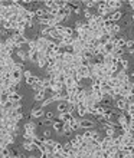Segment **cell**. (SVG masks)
<instances>
[{"label":"cell","instance_id":"obj_1","mask_svg":"<svg viewBox=\"0 0 134 158\" xmlns=\"http://www.w3.org/2000/svg\"><path fill=\"white\" fill-rule=\"evenodd\" d=\"M12 37H13V40H14L16 47H22V45L29 43V39H27L25 35H16V33H13V35H12Z\"/></svg>","mask_w":134,"mask_h":158},{"label":"cell","instance_id":"obj_2","mask_svg":"<svg viewBox=\"0 0 134 158\" xmlns=\"http://www.w3.org/2000/svg\"><path fill=\"white\" fill-rule=\"evenodd\" d=\"M27 58L32 60V62H39V59H40V53H39V50L35 47V49H29V52H27Z\"/></svg>","mask_w":134,"mask_h":158},{"label":"cell","instance_id":"obj_3","mask_svg":"<svg viewBox=\"0 0 134 158\" xmlns=\"http://www.w3.org/2000/svg\"><path fill=\"white\" fill-rule=\"evenodd\" d=\"M77 75H78L81 79H85V78H91L90 69H88V68H84V66H79V68L77 69Z\"/></svg>","mask_w":134,"mask_h":158},{"label":"cell","instance_id":"obj_4","mask_svg":"<svg viewBox=\"0 0 134 158\" xmlns=\"http://www.w3.org/2000/svg\"><path fill=\"white\" fill-rule=\"evenodd\" d=\"M75 112H77V118H79V117H84V115L88 112V109H87V106L84 105V102H79V104L77 105V108H75Z\"/></svg>","mask_w":134,"mask_h":158},{"label":"cell","instance_id":"obj_5","mask_svg":"<svg viewBox=\"0 0 134 158\" xmlns=\"http://www.w3.org/2000/svg\"><path fill=\"white\" fill-rule=\"evenodd\" d=\"M64 88H65V86H64L62 82H59V81H51V88H49V91L58 92V91H61V89H64Z\"/></svg>","mask_w":134,"mask_h":158},{"label":"cell","instance_id":"obj_6","mask_svg":"<svg viewBox=\"0 0 134 158\" xmlns=\"http://www.w3.org/2000/svg\"><path fill=\"white\" fill-rule=\"evenodd\" d=\"M121 1L120 0H111V1H107V7H108V10H118L120 7H121Z\"/></svg>","mask_w":134,"mask_h":158},{"label":"cell","instance_id":"obj_7","mask_svg":"<svg viewBox=\"0 0 134 158\" xmlns=\"http://www.w3.org/2000/svg\"><path fill=\"white\" fill-rule=\"evenodd\" d=\"M94 122L90 121V119H79V128H84V130H92L94 128Z\"/></svg>","mask_w":134,"mask_h":158},{"label":"cell","instance_id":"obj_8","mask_svg":"<svg viewBox=\"0 0 134 158\" xmlns=\"http://www.w3.org/2000/svg\"><path fill=\"white\" fill-rule=\"evenodd\" d=\"M114 76H116V78H117L121 83H123V82H129V81L131 79V76H129L126 71H120V72H118V75H114Z\"/></svg>","mask_w":134,"mask_h":158},{"label":"cell","instance_id":"obj_9","mask_svg":"<svg viewBox=\"0 0 134 158\" xmlns=\"http://www.w3.org/2000/svg\"><path fill=\"white\" fill-rule=\"evenodd\" d=\"M53 128L56 132H64V128H65V122L61 121V119H53Z\"/></svg>","mask_w":134,"mask_h":158},{"label":"cell","instance_id":"obj_10","mask_svg":"<svg viewBox=\"0 0 134 158\" xmlns=\"http://www.w3.org/2000/svg\"><path fill=\"white\" fill-rule=\"evenodd\" d=\"M22 72L23 71H19V69H13L12 71V79H13V82L17 85L19 82H20V79H22Z\"/></svg>","mask_w":134,"mask_h":158},{"label":"cell","instance_id":"obj_11","mask_svg":"<svg viewBox=\"0 0 134 158\" xmlns=\"http://www.w3.org/2000/svg\"><path fill=\"white\" fill-rule=\"evenodd\" d=\"M59 119L64 121L65 124H69V122L74 119V117H72L71 112H61V114H59Z\"/></svg>","mask_w":134,"mask_h":158},{"label":"cell","instance_id":"obj_12","mask_svg":"<svg viewBox=\"0 0 134 158\" xmlns=\"http://www.w3.org/2000/svg\"><path fill=\"white\" fill-rule=\"evenodd\" d=\"M103 49H104V55H111L113 50L116 49V45L111 42H107L105 45H103Z\"/></svg>","mask_w":134,"mask_h":158},{"label":"cell","instance_id":"obj_13","mask_svg":"<svg viewBox=\"0 0 134 158\" xmlns=\"http://www.w3.org/2000/svg\"><path fill=\"white\" fill-rule=\"evenodd\" d=\"M74 39H72V36H69V37H62L61 40H59V46H72L74 45Z\"/></svg>","mask_w":134,"mask_h":158},{"label":"cell","instance_id":"obj_14","mask_svg":"<svg viewBox=\"0 0 134 158\" xmlns=\"http://www.w3.org/2000/svg\"><path fill=\"white\" fill-rule=\"evenodd\" d=\"M116 105H117V108L120 109V111H126V108H127V101H126V98H120V99H117L116 101Z\"/></svg>","mask_w":134,"mask_h":158},{"label":"cell","instance_id":"obj_15","mask_svg":"<svg viewBox=\"0 0 134 158\" xmlns=\"http://www.w3.org/2000/svg\"><path fill=\"white\" fill-rule=\"evenodd\" d=\"M111 56H114V58H123L124 56V47H116L114 50H113V53H111Z\"/></svg>","mask_w":134,"mask_h":158},{"label":"cell","instance_id":"obj_16","mask_svg":"<svg viewBox=\"0 0 134 158\" xmlns=\"http://www.w3.org/2000/svg\"><path fill=\"white\" fill-rule=\"evenodd\" d=\"M64 86H65L66 89L77 86V85H75V81H74V78H71V76H66V79H65V82H64Z\"/></svg>","mask_w":134,"mask_h":158},{"label":"cell","instance_id":"obj_17","mask_svg":"<svg viewBox=\"0 0 134 158\" xmlns=\"http://www.w3.org/2000/svg\"><path fill=\"white\" fill-rule=\"evenodd\" d=\"M121 17H123V13L118 12V10H117V12H113V13L110 14V19H111V22H114V23H116L117 20H120Z\"/></svg>","mask_w":134,"mask_h":158},{"label":"cell","instance_id":"obj_18","mask_svg":"<svg viewBox=\"0 0 134 158\" xmlns=\"http://www.w3.org/2000/svg\"><path fill=\"white\" fill-rule=\"evenodd\" d=\"M7 96V99L9 101H13V102H20L22 101V96L16 92V94H9V95H6Z\"/></svg>","mask_w":134,"mask_h":158},{"label":"cell","instance_id":"obj_19","mask_svg":"<svg viewBox=\"0 0 134 158\" xmlns=\"http://www.w3.org/2000/svg\"><path fill=\"white\" fill-rule=\"evenodd\" d=\"M58 112H68V102L66 101H61V104H58Z\"/></svg>","mask_w":134,"mask_h":158},{"label":"cell","instance_id":"obj_20","mask_svg":"<svg viewBox=\"0 0 134 158\" xmlns=\"http://www.w3.org/2000/svg\"><path fill=\"white\" fill-rule=\"evenodd\" d=\"M43 114H45V111H43L42 108H39V109H33V111L30 112V118H40Z\"/></svg>","mask_w":134,"mask_h":158},{"label":"cell","instance_id":"obj_21","mask_svg":"<svg viewBox=\"0 0 134 158\" xmlns=\"http://www.w3.org/2000/svg\"><path fill=\"white\" fill-rule=\"evenodd\" d=\"M23 148H25L26 151H35V150H38V147H36L33 142H30V141H25Z\"/></svg>","mask_w":134,"mask_h":158},{"label":"cell","instance_id":"obj_22","mask_svg":"<svg viewBox=\"0 0 134 158\" xmlns=\"http://www.w3.org/2000/svg\"><path fill=\"white\" fill-rule=\"evenodd\" d=\"M45 92H46V89L38 91L36 95H35V101H43V99H45Z\"/></svg>","mask_w":134,"mask_h":158},{"label":"cell","instance_id":"obj_23","mask_svg":"<svg viewBox=\"0 0 134 158\" xmlns=\"http://www.w3.org/2000/svg\"><path fill=\"white\" fill-rule=\"evenodd\" d=\"M38 65H39V68H42V69H46V68H48V59H46L45 56H40V59H39Z\"/></svg>","mask_w":134,"mask_h":158},{"label":"cell","instance_id":"obj_24","mask_svg":"<svg viewBox=\"0 0 134 158\" xmlns=\"http://www.w3.org/2000/svg\"><path fill=\"white\" fill-rule=\"evenodd\" d=\"M35 130H36V125H35L33 122H27V124L25 125V131H26V132H35Z\"/></svg>","mask_w":134,"mask_h":158},{"label":"cell","instance_id":"obj_25","mask_svg":"<svg viewBox=\"0 0 134 158\" xmlns=\"http://www.w3.org/2000/svg\"><path fill=\"white\" fill-rule=\"evenodd\" d=\"M10 155H13V151L10 148H7V147L1 148V157L6 158V157H10Z\"/></svg>","mask_w":134,"mask_h":158},{"label":"cell","instance_id":"obj_26","mask_svg":"<svg viewBox=\"0 0 134 158\" xmlns=\"http://www.w3.org/2000/svg\"><path fill=\"white\" fill-rule=\"evenodd\" d=\"M45 6L48 7V10L58 9V7H56V1H51V0H46V1H45Z\"/></svg>","mask_w":134,"mask_h":158},{"label":"cell","instance_id":"obj_27","mask_svg":"<svg viewBox=\"0 0 134 158\" xmlns=\"http://www.w3.org/2000/svg\"><path fill=\"white\" fill-rule=\"evenodd\" d=\"M17 56H19V59H20L22 62H23V60H26V59H29V58H27V53H26V52H23L22 49H19V50H17Z\"/></svg>","mask_w":134,"mask_h":158},{"label":"cell","instance_id":"obj_28","mask_svg":"<svg viewBox=\"0 0 134 158\" xmlns=\"http://www.w3.org/2000/svg\"><path fill=\"white\" fill-rule=\"evenodd\" d=\"M124 45H126V39L124 37H118L116 40V47H124Z\"/></svg>","mask_w":134,"mask_h":158},{"label":"cell","instance_id":"obj_29","mask_svg":"<svg viewBox=\"0 0 134 158\" xmlns=\"http://www.w3.org/2000/svg\"><path fill=\"white\" fill-rule=\"evenodd\" d=\"M53 150H55V153H58V154H59V157H61V153H62V150H64V145H61V144L55 142V145H53Z\"/></svg>","mask_w":134,"mask_h":158},{"label":"cell","instance_id":"obj_30","mask_svg":"<svg viewBox=\"0 0 134 158\" xmlns=\"http://www.w3.org/2000/svg\"><path fill=\"white\" fill-rule=\"evenodd\" d=\"M79 65H81V66H84V68H88V66L91 65V62H90L88 59H85V58L82 56V58H81V62H79Z\"/></svg>","mask_w":134,"mask_h":158},{"label":"cell","instance_id":"obj_31","mask_svg":"<svg viewBox=\"0 0 134 158\" xmlns=\"http://www.w3.org/2000/svg\"><path fill=\"white\" fill-rule=\"evenodd\" d=\"M71 144H72L74 148H78V150H79V147H81V144H79V141L77 140V137H74V138L71 140Z\"/></svg>","mask_w":134,"mask_h":158},{"label":"cell","instance_id":"obj_32","mask_svg":"<svg viewBox=\"0 0 134 158\" xmlns=\"http://www.w3.org/2000/svg\"><path fill=\"white\" fill-rule=\"evenodd\" d=\"M84 4L87 6V9H90V10H91V7H92V6H95V4H98V1L91 0V1H84Z\"/></svg>","mask_w":134,"mask_h":158},{"label":"cell","instance_id":"obj_33","mask_svg":"<svg viewBox=\"0 0 134 158\" xmlns=\"http://www.w3.org/2000/svg\"><path fill=\"white\" fill-rule=\"evenodd\" d=\"M9 94H16V83H13L12 86H9V88H7L6 95H9Z\"/></svg>","mask_w":134,"mask_h":158},{"label":"cell","instance_id":"obj_34","mask_svg":"<svg viewBox=\"0 0 134 158\" xmlns=\"http://www.w3.org/2000/svg\"><path fill=\"white\" fill-rule=\"evenodd\" d=\"M116 132H117V131H116L114 128H105V134H107V137H113Z\"/></svg>","mask_w":134,"mask_h":158},{"label":"cell","instance_id":"obj_35","mask_svg":"<svg viewBox=\"0 0 134 158\" xmlns=\"http://www.w3.org/2000/svg\"><path fill=\"white\" fill-rule=\"evenodd\" d=\"M84 13H85V19H87V22H88V20H91V17L94 16V14L91 13V10H90V9H85V12H84Z\"/></svg>","mask_w":134,"mask_h":158},{"label":"cell","instance_id":"obj_36","mask_svg":"<svg viewBox=\"0 0 134 158\" xmlns=\"http://www.w3.org/2000/svg\"><path fill=\"white\" fill-rule=\"evenodd\" d=\"M52 102H53V98H52V96H51L49 99H43V102H42V106L45 108V106H48V105H51Z\"/></svg>","mask_w":134,"mask_h":158},{"label":"cell","instance_id":"obj_37","mask_svg":"<svg viewBox=\"0 0 134 158\" xmlns=\"http://www.w3.org/2000/svg\"><path fill=\"white\" fill-rule=\"evenodd\" d=\"M71 132H72V130H71L69 124H65V128H64V132H62V134H65V135H69Z\"/></svg>","mask_w":134,"mask_h":158},{"label":"cell","instance_id":"obj_38","mask_svg":"<svg viewBox=\"0 0 134 158\" xmlns=\"http://www.w3.org/2000/svg\"><path fill=\"white\" fill-rule=\"evenodd\" d=\"M45 117H46V119H49V121H53V119H55V118H53V112H46Z\"/></svg>","mask_w":134,"mask_h":158},{"label":"cell","instance_id":"obj_39","mask_svg":"<svg viewBox=\"0 0 134 158\" xmlns=\"http://www.w3.org/2000/svg\"><path fill=\"white\" fill-rule=\"evenodd\" d=\"M133 45H134V42H133V40H127L124 46H126V47H129V49H131V47H133Z\"/></svg>","mask_w":134,"mask_h":158},{"label":"cell","instance_id":"obj_40","mask_svg":"<svg viewBox=\"0 0 134 158\" xmlns=\"http://www.w3.org/2000/svg\"><path fill=\"white\" fill-rule=\"evenodd\" d=\"M23 75H25V78H26V79H27V78H30V76H33L30 71H25V72H23Z\"/></svg>","mask_w":134,"mask_h":158},{"label":"cell","instance_id":"obj_41","mask_svg":"<svg viewBox=\"0 0 134 158\" xmlns=\"http://www.w3.org/2000/svg\"><path fill=\"white\" fill-rule=\"evenodd\" d=\"M14 69H19V71H23V63H16V65H14Z\"/></svg>","mask_w":134,"mask_h":158},{"label":"cell","instance_id":"obj_42","mask_svg":"<svg viewBox=\"0 0 134 158\" xmlns=\"http://www.w3.org/2000/svg\"><path fill=\"white\" fill-rule=\"evenodd\" d=\"M43 137H45V138H49V137H51V132H49L48 130H45V131H43Z\"/></svg>","mask_w":134,"mask_h":158}]
</instances>
